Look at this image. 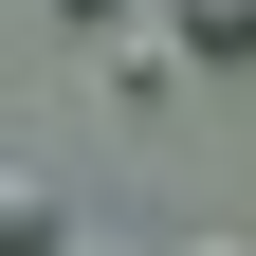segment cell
I'll return each mask as SVG.
<instances>
[{
    "label": "cell",
    "instance_id": "cell-1",
    "mask_svg": "<svg viewBox=\"0 0 256 256\" xmlns=\"http://www.w3.org/2000/svg\"><path fill=\"white\" fill-rule=\"evenodd\" d=\"M165 37L202 55V74H256V0H165Z\"/></svg>",
    "mask_w": 256,
    "mask_h": 256
},
{
    "label": "cell",
    "instance_id": "cell-2",
    "mask_svg": "<svg viewBox=\"0 0 256 256\" xmlns=\"http://www.w3.org/2000/svg\"><path fill=\"white\" fill-rule=\"evenodd\" d=\"M55 18H128V0H55Z\"/></svg>",
    "mask_w": 256,
    "mask_h": 256
},
{
    "label": "cell",
    "instance_id": "cell-3",
    "mask_svg": "<svg viewBox=\"0 0 256 256\" xmlns=\"http://www.w3.org/2000/svg\"><path fill=\"white\" fill-rule=\"evenodd\" d=\"M183 256H256V238H183Z\"/></svg>",
    "mask_w": 256,
    "mask_h": 256
}]
</instances>
